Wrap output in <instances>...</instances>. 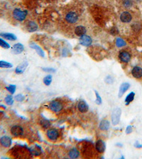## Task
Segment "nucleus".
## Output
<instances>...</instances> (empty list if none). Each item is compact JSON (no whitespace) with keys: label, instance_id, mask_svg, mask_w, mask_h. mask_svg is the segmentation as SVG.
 <instances>
[{"label":"nucleus","instance_id":"nucleus-26","mask_svg":"<svg viewBox=\"0 0 142 159\" xmlns=\"http://www.w3.org/2000/svg\"><path fill=\"white\" fill-rule=\"evenodd\" d=\"M122 4L125 9H130L134 5V0H122Z\"/></svg>","mask_w":142,"mask_h":159},{"label":"nucleus","instance_id":"nucleus-29","mask_svg":"<svg viewBox=\"0 0 142 159\" xmlns=\"http://www.w3.org/2000/svg\"><path fill=\"white\" fill-rule=\"evenodd\" d=\"M52 80H53V77L51 75L48 74L43 78V83L46 86H50V84L52 83Z\"/></svg>","mask_w":142,"mask_h":159},{"label":"nucleus","instance_id":"nucleus-5","mask_svg":"<svg viewBox=\"0 0 142 159\" xmlns=\"http://www.w3.org/2000/svg\"><path fill=\"white\" fill-rule=\"evenodd\" d=\"M122 115V110L119 108H116L114 109L112 112V122L113 125H117L120 122V118Z\"/></svg>","mask_w":142,"mask_h":159},{"label":"nucleus","instance_id":"nucleus-22","mask_svg":"<svg viewBox=\"0 0 142 159\" xmlns=\"http://www.w3.org/2000/svg\"><path fill=\"white\" fill-rule=\"evenodd\" d=\"M110 122L107 120H102L100 123L99 128L102 131H107L110 129Z\"/></svg>","mask_w":142,"mask_h":159},{"label":"nucleus","instance_id":"nucleus-33","mask_svg":"<svg viewBox=\"0 0 142 159\" xmlns=\"http://www.w3.org/2000/svg\"><path fill=\"white\" fill-rule=\"evenodd\" d=\"M104 82H105V83L107 84H112L114 83V78L112 76L108 75V76L104 79Z\"/></svg>","mask_w":142,"mask_h":159},{"label":"nucleus","instance_id":"nucleus-36","mask_svg":"<svg viewBox=\"0 0 142 159\" xmlns=\"http://www.w3.org/2000/svg\"><path fill=\"white\" fill-rule=\"evenodd\" d=\"M25 97L24 96H23L22 94H18L15 96V100L18 102H23L24 100Z\"/></svg>","mask_w":142,"mask_h":159},{"label":"nucleus","instance_id":"nucleus-1","mask_svg":"<svg viewBox=\"0 0 142 159\" xmlns=\"http://www.w3.org/2000/svg\"><path fill=\"white\" fill-rule=\"evenodd\" d=\"M12 18L16 21L23 22L26 20L28 16V11L26 10H22L19 8H15L11 13Z\"/></svg>","mask_w":142,"mask_h":159},{"label":"nucleus","instance_id":"nucleus-14","mask_svg":"<svg viewBox=\"0 0 142 159\" xmlns=\"http://www.w3.org/2000/svg\"><path fill=\"white\" fill-rule=\"evenodd\" d=\"M24 51V46L20 43L14 44L11 47V52L14 55H19Z\"/></svg>","mask_w":142,"mask_h":159},{"label":"nucleus","instance_id":"nucleus-35","mask_svg":"<svg viewBox=\"0 0 142 159\" xmlns=\"http://www.w3.org/2000/svg\"><path fill=\"white\" fill-rule=\"evenodd\" d=\"M42 70L45 72L47 73H54L56 72V70L53 68H50V67H43Z\"/></svg>","mask_w":142,"mask_h":159},{"label":"nucleus","instance_id":"nucleus-31","mask_svg":"<svg viewBox=\"0 0 142 159\" xmlns=\"http://www.w3.org/2000/svg\"><path fill=\"white\" fill-rule=\"evenodd\" d=\"M41 125L43 129H48L50 126V122L48 120L41 119Z\"/></svg>","mask_w":142,"mask_h":159},{"label":"nucleus","instance_id":"nucleus-25","mask_svg":"<svg viewBox=\"0 0 142 159\" xmlns=\"http://www.w3.org/2000/svg\"><path fill=\"white\" fill-rule=\"evenodd\" d=\"M115 44H116V46L117 47H123L127 45V43L125 40H123L121 37H117L115 40Z\"/></svg>","mask_w":142,"mask_h":159},{"label":"nucleus","instance_id":"nucleus-18","mask_svg":"<svg viewBox=\"0 0 142 159\" xmlns=\"http://www.w3.org/2000/svg\"><path fill=\"white\" fill-rule=\"evenodd\" d=\"M29 47H31V48L35 49L36 52H37V54H38L40 57H45L44 51H43L42 48H41L40 46H38V45H36L34 43H31L29 44Z\"/></svg>","mask_w":142,"mask_h":159},{"label":"nucleus","instance_id":"nucleus-32","mask_svg":"<svg viewBox=\"0 0 142 159\" xmlns=\"http://www.w3.org/2000/svg\"><path fill=\"white\" fill-rule=\"evenodd\" d=\"M6 89H7V91H8L9 92L10 94L12 95V94H14L15 91H16V86L14 84H11V85H9V86L6 87Z\"/></svg>","mask_w":142,"mask_h":159},{"label":"nucleus","instance_id":"nucleus-15","mask_svg":"<svg viewBox=\"0 0 142 159\" xmlns=\"http://www.w3.org/2000/svg\"><path fill=\"white\" fill-rule=\"evenodd\" d=\"M95 148H96L97 151L100 154H103L105 151L106 145L105 143L103 142L101 139H98L95 143Z\"/></svg>","mask_w":142,"mask_h":159},{"label":"nucleus","instance_id":"nucleus-17","mask_svg":"<svg viewBox=\"0 0 142 159\" xmlns=\"http://www.w3.org/2000/svg\"><path fill=\"white\" fill-rule=\"evenodd\" d=\"M77 109L81 113H86L89 110V106L84 100H80L77 104Z\"/></svg>","mask_w":142,"mask_h":159},{"label":"nucleus","instance_id":"nucleus-39","mask_svg":"<svg viewBox=\"0 0 142 159\" xmlns=\"http://www.w3.org/2000/svg\"><path fill=\"white\" fill-rule=\"evenodd\" d=\"M134 147H136V148H142V144H139V142L138 141H137V142H135V144H134Z\"/></svg>","mask_w":142,"mask_h":159},{"label":"nucleus","instance_id":"nucleus-9","mask_svg":"<svg viewBox=\"0 0 142 159\" xmlns=\"http://www.w3.org/2000/svg\"><path fill=\"white\" fill-rule=\"evenodd\" d=\"M121 22L124 23H131L133 19V16L129 11H125L121 13L120 16H119Z\"/></svg>","mask_w":142,"mask_h":159},{"label":"nucleus","instance_id":"nucleus-2","mask_svg":"<svg viewBox=\"0 0 142 159\" xmlns=\"http://www.w3.org/2000/svg\"><path fill=\"white\" fill-rule=\"evenodd\" d=\"M79 15L75 11H69L65 16V20L70 24H75L78 21Z\"/></svg>","mask_w":142,"mask_h":159},{"label":"nucleus","instance_id":"nucleus-21","mask_svg":"<svg viewBox=\"0 0 142 159\" xmlns=\"http://www.w3.org/2000/svg\"><path fill=\"white\" fill-rule=\"evenodd\" d=\"M131 28L133 32L135 33H138L142 29V23L139 21H135L131 24Z\"/></svg>","mask_w":142,"mask_h":159},{"label":"nucleus","instance_id":"nucleus-11","mask_svg":"<svg viewBox=\"0 0 142 159\" xmlns=\"http://www.w3.org/2000/svg\"><path fill=\"white\" fill-rule=\"evenodd\" d=\"M0 144L4 148H9L12 144V139L8 136H4L0 138Z\"/></svg>","mask_w":142,"mask_h":159},{"label":"nucleus","instance_id":"nucleus-7","mask_svg":"<svg viewBox=\"0 0 142 159\" xmlns=\"http://www.w3.org/2000/svg\"><path fill=\"white\" fill-rule=\"evenodd\" d=\"M24 128L20 125H14L13 127H11V130H10V132L12 136H14V137H19V136H23L24 134Z\"/></svg>","mask_w":142,"mask_h":159},{"label":"nucleus","instance_id":"nucleus-23","mask_svg":"<svg viewBox=\"0 0 142 159\" xmlns=\"http://www.w3.org/2000/svg\"><path fill=\"white\" fill-rule=\"evenodd\" d=\"M68 156L71 158H77L80 156V152H79V151L76 148H73L69 151Z\"/></svg>","mask_w":142,"mask_h":159},{"label":"nucleus","instance_id":"nucleus-34","mask_svg":"<svg viewBox=\"0 0 142 159\" xmlns=\"http://www.w3.org/2000/svg\"><path fill=\"white\" fill-rule=\"evenodd\" d=\"M95 96H96V100H95V103H96V104H98V105H101L102 104L101 96H100V94H98V91H95Z\"/></svg>","mask_w":142,"mask_h":159},{"label":"nucleus","instance_id":"nucleus-38","mask_svg":"<svg viewBox=\"0 0 142 159\" xmlns=\"http://www.w3.org/2000/svg\"><path fill=\"white\" fill-rule=\"evenodd\" d=\"M126 134H131V132H133V128H132V127H131V125H129L127 127V128H126Z\"/></svg>","mask_w":142,"mask_h":159},{"label":"nucleus","instance_id":"nucleus-30","mask_svg":"<svg viewBox=\"0 0 142 159\" xmlns=\"http://www.w3.org/2000/svg\"><path fill=\"white\" fill-rule=\"evenodd\" d=\"M4 100H5L6 104L8 106H12L14 104V98L11 95H7L4 98Z\"/></svg>","mask_w":142,"mask_h":159},{"label":"nucleus","instance_id":"nucleus-10","mask_svg":"<svg viewBox=\"0 0 142 159\" xmlns=\"http://www.w3.org/2000/svg\"><path fill=\"white\" fill-rule=\"evenodd\" d=\"M80 43L81 45L85 46V47H89L92 45V37L87 35H84L80 37Z\"/></svg>","mask_w":142,"mask_h":159},{"label":"nucleus","instance_id":"nucleus-28","mask_svg":"<svg viewBox=\"0 0 142 159\" xmlns=\"http://www.w3.org/2000/svg\"><path fill=\"white\" fill-rule=\"evenodd\" d=\"M0 47L5 49H9L10 47H11V46H10L9 43H7L4 38L0 37Z\"/></svg>","mask_w":142,"mask_h":159},{"label":"nucleus","instance_id":"nucleus-37","mask_svg":"<svg viewBox=\"0 0 142 159\" xmlns=\"http://www.w3.org/2000/svg\"><path fill=\"white\" fill-rule=\"evenodd\" d=\"M119 31L116 27H112V28L110 29V33H111L112 35H116L119 34Z\"/></svg>","mask_w":142,"mask_h":159},{"label":"nucleus","instance_id":"nucleus-6","mask_svg":"<svg viewBox=\"0 0 142 159\" xmlns=\"http://www.w3.org/2000/svg\"><path fill=\"white\" fill-rule=\"evenodd\" d=\"M46 136H47L48 139L50 141L56 142V141L58 140V137H59L60 132L59 130L55 128L49 129V130H48L47 132H46Z\"/></svg>","mask_w":142,"mask_h":159},{"label":"nucleus","instance_id":"nucleus-19","mask_svg":"<svg viewBox=\"0 0 142 159\" xmlns=\"http://www.w3.org/2000/svg\"><path fill=\"white\" fill-rule=\"evenodd\" d=\"M0 37L9 41H15L17 40V37L14 33H0Z\"/></svg>","mask_w":142,"mask_h":159},{"label":"nucleus","instance_id":"nucleus-12","mask_svg":"<svg viewBox=\"0 0 142 159\" xmlns=\"http://www.w3.org/2000/svg\"><path fill=\"white\" fill-rule=\"evenodd\" d=\"M131 75L134 78L137 79H140L142 78V68L139 66H135L132 68L131 71Z\"/></svg>","mask_w":142,"mask_h":159},{"label":"nucleus","instance_id":"nucleus-8","mask_svg":"<svg viewBox=\"0 0 142 159\" xmlns=\"http://www.w3.org/2000/svg\"><path fill=\"white\" fill-rule=\"evenodd\" d=\"M24 28L28 32L33 33V32H35V31H36L37 30H38V25L37 24L36 22L34 21L29 20V21H27L25 23Z\"/></svg>","mask_w":142,"mask_h":159},{"label":"nucleus","instance_id":"nucleus-16","mask_svg":"<svg viewBox=\"0 0 142 159\" xmlns=\"http://www.w3.org/2000/svg\"><path fill=\"white\" fill-rule=\"evenodd\" d=\"M74 33L77 36L81 37L86 34L87 28L83 25H77V26L75 28Z\"/></svg>","mask_w":142,"mask_h":159},{"label":"nucleus","instance_id":"nucleus-13","mask_svg":"<svg viewBox=\"0 0 142 159\" xmlns=\"http://www.w3.org/2000/svg\"><path fill=\"white\" fill-rule=\"evenodd\" d=\"M28 65V63L27 61H22L20 64L17 66L15 69V73L16 74H22L25 71H26V68H27Z\"/></svg>","mask_w":142,"mask_h":159},{"label":"nucleus","instance_id":"nucleus-4","mask_svg":"<svg viewBox=\"0 0 142 159\" xmlns=\"http://www.w3.org/2000/svg\"><path fill=\"white\" fill-rule=\"evenodd\" d=\"M48 108L53 112H59L63 108V105L59 100H54L49 103Z\"/></svg>","mask_w":142,"mask_h":159},{"label":"nucleus","instance_id":"nucleus-24","mask_svg":"<svg viewBox=\"0 0 142 159\" xmlns=\"http://www.w3.org/2000/svg\"><path fill=\"white\" fill-rule=\"evenodd\" d=\"M134 97H135V93L134 92H131L130 94H129L125 98V105L128 106L129 103H131L134 100Z\"/></svg>","mask_w":142,"mask_h":159},{"label":"nucleus","instance_id":"nucleus-27","mask_svg":"<svg viewBox=\"0 0 142 159\" xmlns=\"http://www.w3.org/2000/svg\"><path fill=\"white\" fill-rule=\"evenodd\" d=\"M13 67V64L9 61L4 60H0V68L1 69H10Z\"/></svg>","mask_w":142,"mask_h":159},{"label":"nucleus","instance_id":"nucleus-3","mask_svg":"<svg viewBox=\"0 0 142 159\" xmlns=\"http://www.w3.org/2000/svg\"><path fill=\"white\" fill-rule=\"evenodd\" d=\"M118 58L119 61L122 63H129L131 59V55L128 50L127 49H122L119 51V55H118Z\"/></svg>","mask_w":142,"mask_h":159},{"label":"nucleus","instance_id":"nucleus-20","mask_svg":"<svg viewBox=\"0 0 142 159\" xmlns=\"http://www.w3.org/2000/svg\"><path fill=\"white\" fill-rule=\"evenodd\" d=\"M130 88V84L129 83H127V82H125V83H122L121 84L120 87H119V98H121L124 94L126 93V91H127L129 88Z\"/></svg>","mask_w":142,"mask_h":159}]
</instances>
